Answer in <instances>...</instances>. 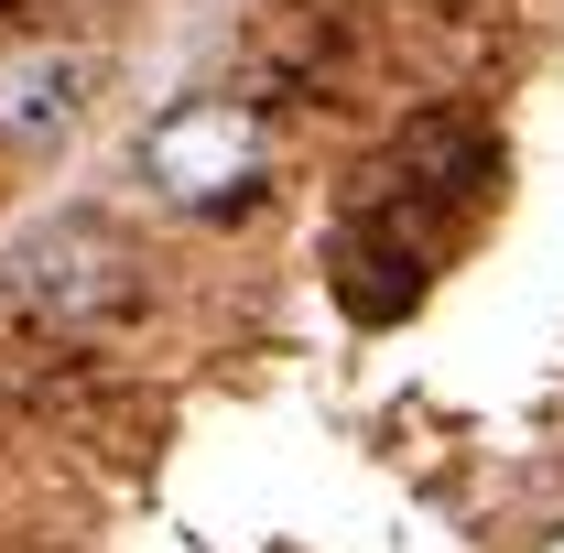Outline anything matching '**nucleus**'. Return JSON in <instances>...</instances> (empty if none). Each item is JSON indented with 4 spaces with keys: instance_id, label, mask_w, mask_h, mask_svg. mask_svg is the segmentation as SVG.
Segmentation results:
<instances>
[{
    "instance_id": "1",
    "label": "nucleus",
    "mask_w": 564,
    "mask_h": 553,
    "mask_svg": "<svg viewBox=\"0 0 564 553\" xmlns=\"http://www.w3.org/2000/svg\"><path fill=\"white\" fill-rule=\"evenodd\" d=\"M261 152H272V131H261L250 98H174L141 131V185L174 196V207H196V217H217V207H239L261 185Z\"/></svg>"
},
{
    "instance_id": "3",
    "label": "nucleus",
    "mask_w": 564,
    "mask_h": 553,
    "mask_svg": "<svg viewBox=\"0 0 564 553\" xmlns=\"http://www.w3.org/2000/svg\"><path fill=\"white\" fill-rule=\"evenodd\" d=\"M87 98V55L76 44H11L0 55V141L11 152H44Z\"/></svg>"
},
{
    "instance_id": "4",
    "label": "nucleus",
    "mask_w": 564,
    "mask_h": 553,
    "mask_svg": "<svg viewBox=\"0 0 564 553\" xmlns=\"http://www.w3.org/2000/svg\"><path fill=\"white\" fill-rule=\"evenodd\" d=\"M337 293H348L358 315H402L423 293V239L402 228V207H369L348 239H337Z\"/></svg>"
},
{
    "instance_id": "2",
    "label": "nucleus",
    "mask_w": 564,
    "mask_h": 553,
    "mask_svg": "<svg viewBox=\"0 0 564 553\" xmlns=\"http://www.w3.org/2000/svg\"><path fill=\"white\" fill-rule=\"evenodd\" d=\"M131 293H141V261L109 239V228H87V217H66V228H44V239H22V250H11V304H22V315H44L55 337L109 326Z\"/></svg>"
}]
</instances>
